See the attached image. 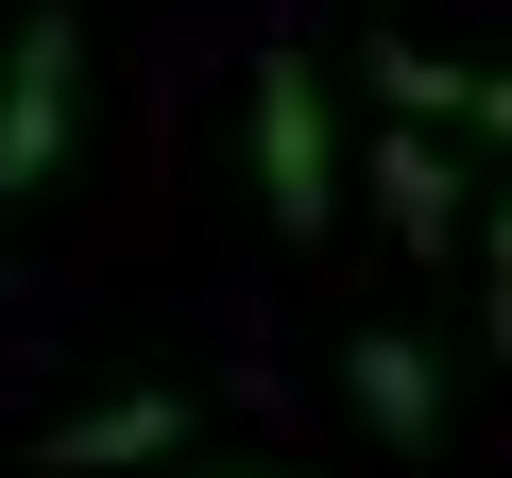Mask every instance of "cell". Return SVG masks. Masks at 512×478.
Masks as SVG:
<instances>
[{
  "label": "cell",
  "mask_w": 512,
  "mask_h": 478,
  "mask_svg": "<svg viewBox=\"0 0 512 478\" xmlns=\"http://www.w3.org/2000/svg\"><path fill=\"white\" fill-rule=\"evenodd\" d=\"M478 205H495V222H478V325L512 342V188H478Z\"/></svg>",
  "instance_id": "52a82bcc"
},
{
  "label": "cell",
  "mask_w": 512,
  "mask_h": 478,
  "mask_svg": "<svg viewBox=\"0 0 512 478\" xmlns=\"http://www.w3.org/2000/svg\"><path fill=\"white\" fill-rule=\"evenodd\" d=\"M461 120H478V137L512 154V69H478V103H461Z\"/></svg>",
  "instance_id": "ba28073f"
},
{
  "label": "cell",
  "mask_w": 512,
  "mask_h": 478,
  "mask_svg": "<svg viewBox=\"0 0 512 478\" xmlns=\"http://www.w3.org/2000/svg\"><path fill=\"white\" fill-rule=\"evenodd\" d=\"M342 393H359V427H376L393 461L444 444V342H427V325H359V342H342Z\"/></svg>",
  "instance_id": "3957f363"
},
{
  "label": "cell",
  "mask_w": 512,
  "mask_h": 478,
  "mask_svg": "<svg viewBox=\"0 0 512 478\" xmlns=\"http://www.w3.org/2000/svg\"><path fill=\"white\" fill-rule=\"evenodd\" d=\"M69 137H86V18L35 0V18L0 35V205H52Z\"/></svg>",
  "instance_id": "6da1fadb"
},
{
  "label": "cell",
  "mask_w": 512,
  "mask_h": 478,
  "mask_svg": "<svg viewBox=\"0 0 512 478\" xmlns=\"http://www.w3.org/2000/svg\"><path fill=\"white\" fill-rule=\"evenodd\" d=\"M256 222L274 239H342V120L308 52H256Z\"/></svg>",
  "instance_id": "7a4b0ae2"
},
{
  "label": "cell",
  "mask_w": 512,
  "mask_h": 478,
  "mask_svg": "<svg viewBox=\"0 0 512 478\" xmlns=\"http://www.w3.org/2000/svg\"><path fill=\"white\" fill-rule=\"evenodd\" d=\"M120 461H188V393H103L35 444V478H120Z\"/></svg>",
  "instance_id": "5b68a950"
},
{
  "label": "cell",
  "mask_w": 512,
  "mask_h": 478,
  "mask_svg": "<svg viewBox=\"0 0 512 478\" xmlns=\"http://www.w3.org/2000/svg\"><path fill=\"white\" fill-rule=\"evenodd\" d=\"M359 86H376V103H393V120H410V137H427V120H461V103H478V69H461V52H427V35H376V52H359Z\"/></svg>",
  "instance_id": "8992f818"
},
{
  "label": "cell",
  "mask_w": 512,
  "mask_h": 478,
  "mask_svg": "<svg viewBox=\"0 0 512 478\" xmlns=\"http://www.w3.org/2000/svg\"><path fill=\"white\" fill-rule=\"evenodd\" d=\"M205 478H291V461H205Z\"/></svg>",
  "instance_id": "9c48e42d"
},
{
  "label": "cell",
  "mask_w": 512,
  "mask_h": 478,
  "mask_svg": "<svg viewBox=\"0 0 512 478\" xmlns=\"http://www.w3.org/2000/svg\"><path fill=\"white\" fill-rule=\"evenodd\" d=\"M359 188H376V222L410 239V257H444V239L478 222V188H461V154H444V137H410V120H393V137L359 154Z\"/></svg>",
  "instance_id": "277c9868"
}]
</instances>
